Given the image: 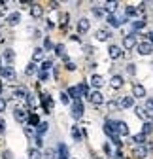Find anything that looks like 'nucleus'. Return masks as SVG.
Wrapping results in <instances>:
<instances>
[{"label": "nucleus", "instance_id": "1", "mask_svg": "<svg viewBox=\"0 0 153 159\" xmlns=\"http://www.w3.org/2000/svg\"><path fill=\"white\" fill-rule=\"evenodd\" d=\"M104 133L111 138V142L116 144L117 148H121L123 146V142H121V136L117 134V131H116V125H113V121H106V125H104Z\"/></svg>", "mask_w": 153, "mask_h": 159}, {"label": "nucleus", "instance_id": "2", "mask_svg": "<svg viewBox=\"0 0 153 159\" xmlns=\"http://www.w3.org/2000/svg\"><path fill=\"white\" fill-rule=\"evenodd\" d=\"M85 108H83V102H81V98H78V101H72V117L74 119H80L83 116Z\"/></svg>", "mask_w": 153, "mask_h": 159}, {"label": "nucleus", "instance_id": "3", "mask_svg": "<svg viewBox=\"0 0 153 159\" xmlns=\"http://www.w3.org/2000/svg\"><path fill=\"white\" fill-rule=\"evenodd\" d=\"M136 46H138V40H136V34L134 32H130V34H127L123 38V48L125 49H134Z\"/></svg>", "mask_w": 153, "mask_h": 159}, {"label": "nucleus", "instance_id": "4", "mask_svg": "<svg viewBox=\"0 0 153 159\" xmlns=\"http://www.w3.org/2000/svg\"><path fill=\"white\" fill-rule=\"evenodd\" d=\"M87 98L91 101V104H94V106H100V104H104V95H102L100 91H97V89H94V91H91Z\"/></svg>", "mask_w": 153, "mask_h": 159}, {"label": "nucleus", "instance_id": "5", "mask_svg": "<svg viewBox=\"0 0 153 159\" xmlns=\"http://www.w3.org/2000/svg\"><path fill=\"white\" fill-rule=\"evenodd\" d=\"M136 49H138L140 55H151L153 53V44L149 42V40H144V42H140L136 46Z\"/></svg>", "mask_w": 153, "mask_h": 159}, {"label": "nucleus", "instance_id": "6", "mask_svg": "<svg viewBox=\"0 0 153 159\" xmlns=\"http://www.w3.org/2000/svg\"><path fill=\"white\" fill-rule=\"evenodd\" d=\"M0 74H2V78H6L8 82H15V78H17L13 66H2L0 68Z\"/></svg>", "mask_w": 153, "mask_h": 159}, {"label": "nucleus", "instance_id": "7", "mask_svg": "<svg viewBox=\"0 0 153 159\" xmlns=\"http://www.w3.org/2000/svg\"><path fill=\"white\" fill-rule=\"evenodd\" d=\"M28 116H30V112H27L25 108H15V110H13V117H15V121H19V123H21V121H27Z\"/></svg>", "mask_w": 153, "mask_h": 159}, {"label": "nucleus", "instance_id": "8", "mask_svg": "<svg viewBox=\"0 0 153 159\" xmlns=\"http://www.w3.org/2000/svg\"><path fill=\"white\" fill-rule=\"evenodd\" d=\"M6 23H8L10 27L19 25V23H21V11H13V13H10V15L6 17Z\"/></svg>", "mask_w": 153, "mask_h": 159}, {"label": "nucleus", "instance_id": "9", "mask_svg": "<svg viewBox=\"0 0 153 159\" xmlns=\"http://www.w3.org/2000/svg\"><path fill=\"white\" fill-rule=\"evenodd\" d=\"M108 55H110V59H121L123 57V49L119 46H116V44H111L108 48Z\"/></svg>", "mask_w": 153, "mask_h": 159}, {"label": "nucleus", "instance_id": "10", "mask_svg": "<svg viewBox=\"0 0 153 159\" xmlns=\"http://www.w3.org/2000/svg\"><path fill=\"white\" fill-rule=\"evenodd\" d=\"M106 21L113 27V29H117V27H121L123 23H125V19H121V17H117L116 13H111V15H106Z\"/></svg>", "mask_w": 153, "mask_h": 159}, {"label": "nucleus", "instance_id": "11", "mask_svg": "<svg viewBox=\"0 0 153 159\" xmlns=\"http://www.w3.org/2000/svg\"><path fill=\"white\" fill-rule=\"evenodd\" d=\"M147 93H146V87L142 85V84H134L132 85V97L134 98H144Z\"/></svg>", "mask_w": 153, "mask_h": 159}, {"label": "nucleus", "instance_id": "12", "mask_svg": "<svg viewBox=\"0 0 153 159\" xmlns=\"http://www.w3.org/2000/svg\"><path fill=\"white\" fill-rule=\"evenodd\" d=\"M113 125H116V131H117V134L119 136H127L130 131H129V125L125 123V121H113Z\"/></svg>", "mask_w": 153, "mask_h": 159}, {"label": "nucleus", "instance_id": "13", "mask_svg": "<svg viewBox=\"0 0 153 159\" xmlns=\"http://www.w3.org/2000/svg\"><path fill=\"white\" fill-rule=\"evenodd\" d=\"M123 84H125L123 76H119V74H113V76H111V82H110L111 89H121V87H123Z\"/></svg>", "mask_w": 153, "mask_h": 159}, {"label": "nucleus", "instance_id": "14", "mask_svg": "<svg viewBox=\"0 0 153 159\" xmlns=\"http://www.w3.org/2000/svg\"><path fill=\"white\" fill-rule=\"evenodd\" d=\"M134 106V97H121V101H119V108H123V110H127V108H132Z\"/></svg>", "mask_w": 153, "mask_h": 159}, {"label": "nucleus", "instance_id": "15", "mask_svg": "<svg viewBox=\"0 0 153 159\" xmlns=\"http://www.w3.org/2000/svg\"><path fill=\"white\" fill-rule=\"evenodd\" d=\"M91 85H93L94 89H100V87L104 85V78H102L100 74H93V76H91Z\"/></svg>", "mask_w": 153, "mask_h": 159}, {"label": "nucleus", "instance_id": "16", "mask_svg": "<svg viewBox=\"0 0 153 159\" xmlns=\"http://www.w3.org/2000/svg\"><path fill=\"white\" fill-rule=\"evenodd\" d=\"M30 15H32V19H40L44 15V8L40 4H32L30 6Z\"/></svg>", "mask_w": 153, "mask_h": 159}, {"label": "nucleus", "instance_id": "17", "mask_svg": "<svg viewBox=\"0 0 153 159\" xmlns=\"http://www.w3.org/2000/svg\"><path fill=\"white\" fill-rule=\"evenodd\" d=\"M89 29H91V23H89V19L81 17L80 21H78V30H80L81 34H85V32H89Z\"/></svg>", "mask_w": 153, "mask_h": 159}, {"label": "nucleus", "instance_id": "18", "mask_svg": "<svg viewBox=\"0 0 153 159\" xmlns=\"http://www.w3.org/2000/svg\"><path fill=\"white\" fill-rule=\"evenodd\" d=\"M94 36H97V40H98V42H106V40H110L111 32H110L108 29H98V30H97V34H94Z\"/></svg>", "mask_w": 153, "mask_h": 159}, {"label": "nucleus", "instance_id": "19", "mask_svg": "<svg viewBox=\"0 0 153 159\" xmlns=\"http://www.w3.org/2000/svg\"><path fill=\"white\" fill-rule=\"evenodd\" d=\"M42 102H44V110H46L47 114H51V110H53V101H51V97H49L47 93L42 95Z\"/></svg>", "mask_w": 153, "mask_h": 159}, {"label": "nucleus", "instance_id": "20", "mask_svg": "<svg viewBox=\"0 0 153 159\" xmlns=\"http://www.w3.org/2000/svg\"><path fill=\"white\" fill-rule=\"evenodd\" d=\"M132 155H134L136 159H144V157L147 155V150H146V146H136L134 150H132Z\"/></svg>", "mask_w": 153, "mask_h": 159}, {"label": "nucleus", "instance_id": "21", "mask_svg": "<svg viewBox=\"0 0 153 159\" xmlns=\"http://www.w3.org/2000/svg\"><path fill=\"white\" fill-rule=\"evenodd\" d=\"M44 55H46L44 48H36V49L32 51V63H38V61H42V59H44Z\"/></svg>", "mask_w": 153, "mask_h": 159}, {"label": "nucleus", "instance_id": "22", "mask_svg": "<svg viewBox=\"0 0 153 159\" xmlns=\"http://www.w3.org/2000/svg\"><path fill=\"white\" fill-rule=\"evenodd\" d=\"M2 59H4L6 63H13V61H15V51H13V49H10V48H8V49H4Z\"/></svg>", "mask_w": 153, "mask_h": 159}, {"label": "nucleus", "instance_id": "23", "mask_svg": "<svg viewBox=\"0 0 153 159\" xmlns=\"http://www.w3.org/2000/svg\"><path fill=\"white\" fill-rule=\"evenodd\" d=\"M13 97H15V98H27V97H28V91H27L25 87H15V89H13Z\"/></svg>", "mask_w": 153, "mask_h": 159}, {"label": "nucleus", "instance_id": "24", "mask_svg": "<svg viewBox=\"0 0 153 159\" xmlns=\"http://www.w3.org/2000/svg\"><path fill=\"white\" fill-rule=\"evenodd\" d=\"M27 155H28V159H42V157H44L42 152L38 150V148H30V150L27 152Z\"/></svg>", "mask_w": 153, "mask_h": 159}, {"label": "nucleus", "instance_id": "25", "mask_svg": "<svg viewBox=\"0 0 153 159\" xmlns=\"http://www.w3.org/2000/svg\"><path fill=\"white\" fill-rule=\"evenodd\" d=\"M55 53L59 55V57H63V59H64V63L68 61V57H66V49H64V46H63V44H57V46H55Z\"/></svg>", "mask_w": 153, "mask_h": 159}, {"label": "nucleus", "instance_id": "26", "mask_svg": "<svg viewBox=\"0 0 153 159\" xmlns=\"http://www.w3.org/2000/svg\"><path fill=\"white\" fill-rule=\"evenodd\" d=\"M38 72H40V70H38L36 63H28L27 68H25V74H27V76H34V74H38Z\"/></svg>", "mask_w": 153, "mask_h": 159}, {"label": "nucleus", "instance_id": "27", "mask_svg": "<svg viewBox=\"0 0 153 159\" xmlns=\"http://www.w3.org/2000/svg\"><path fill=\"white\" fill-rule=\"evenodd\" d=\"M40 123H42V121H40V117H38V114H30V116H28V125H30V127L36 129Z\"/></svg>", "mask_w": 153, "mask_h": 159}, {"label": "nucleus", "instance_id": "28", "mask_svg": "<svg viewBox=\"0 0 153 159\" xmlns=\"http://www.w3.org/2000/svg\"><path fill=\"white\" fill-rule=\"evenodd\" d=\"M57 152H59V159H68V148L64 144H59V148H57Z\"/></svg>", "mask_w": 153, "mask_h": 159}, {"label": "nucleus", "instance_id": "29", "mask_svg": "<svg viewBox=\"0 0 153 159\" xmlns=\"http://www.w3.org/2000/svg\"><path fill=\"white\" fill-rule=\"evenodd\" d=\"M117 6H119L117 2H106V6H104V10H106V13H108V15H111L113 11H116V10H117Z\"/></svg>", "mask_w": 153, "mask_h": 159}, {"label": "nucleus", "instance_id": "30", "mask_svg": "<svg viewBox=\"0 0 153 159\" xmlns=\"http://www.w3.org/2000/svg\"><path fill=\"white\" fill-rule=\"evenodd\" d=\"M66 93L70 95V98H74V101H78V98L81 97V95H80V89H78V87H68V91H66Z\"/></svg>", "mask_w": 153, "mask_h": 159}, {"label": "nucleus", "instance_id": "31", "mask_svg": "<svg viewBox=\"0 0 153 159\" xmlns=\"http://www.w3.org/2000/svg\"><path fill=\"white\" fill-rule=\"evenodd\" d=\"M125 15H127V17H136V15H138V8L127 6V8H125Z\"/></svg>", "mask_w": 153, "mask_h": 159}, {"label": "nucleus", "instance_id": "32", "mask_svg": "<svg viewBox=\"0 0 153 159\" xmlns=\"http://www.w3.org/2000/svg\"><path fill=\"white\" fill-rule=\"evenodd\" d=\"M132 142H136L138 146H142V144L146 142V134H144V133H138V134H134V136H132Z\"/></svg>", "mask_w": 153, "mask_h": 159}, {"label": "nucleus", "instance_id": "33", "mask_svg": "<svg viewBox=\"0 0 153 159\" xmlns=\"http://www.w3.org/2000/svg\"><path fill=\"white\" fill-rule=\"evenodd\" d=\"M47 127H49V125H47L46 121H42L40 125H38V127H36V136H42V134H44V133L47 131Z\"/></svg>", "mask_w": 153, "mask_h": 159}, {"label": "nucleus", "instance_id": "34", "mask_svg": "<svg viewBox=\"0 0 153 159\" xmlns=\"http://www.w3.org/2000/svg\"><path fill=\"white\" fill-rule=\"evenodd\" d=\"M72 136H74V140H76V142H80V140H81V133H80V127H78V125H74V127H72Z\"/></svg>", "mask_w": 153, "mask_h": 159}, {"label": "nucleus", "instance_id": "35", "mask_svg": "<svg viewBox=\"0 0 153 159\" xmlns=\"http://www.w3.org/2000/svg\"><path fill=\"white\" fill-rule=\"evenodd\" d=\"M136 116H138V117H142V119H146V121H147V116H149V112H147L146 108L138 106V108H136Z\"/></svg>", "mask_w": 153, "mask_h": 159}, {"label": "nucleus", "instance_id": "36", "mask_svg": "<svg viewBox=\"0 0 153 159\" xmlns=\"http://www.w3.org/2000/svg\"><path fill=\"white\" fill-rule=\"evenodd\" d=\"M78 89H80V95H83V97H89V93H91L87 84H80V85H78Z\"/></svg>", "mask_w": 153, "mask_h": 159}, {"label": "nucleus", "instance_id": "37", "mask_svg": "<svg viewBox=\"0 0 153 159\" xmlns=\"http://www.w3.org/2000/svg\"><path fill=\"white\" fill-rule=\"evenodd\" d=\"M23 131H25V134H27L28 138H36V129H34V127H30V125H27V127H25Z\"/></svg>", "mask_w": 153, "mask_h": 159}, {"label": "nucleus", "instance_id": "38", "mask_svg": "<svg viewBox=\"0 0 153 159\" xmlns=\"http://www.w3.org/2000/svg\"><path fill=\"white\" fill-rule=\"evenodd\" d=\"M142 133H144V134L153 133V123H151V121H146V123H144V127H142Z\"/></svg>", "mask_w": 153, "mask_h": 159}, {"label": "nucleus", "instance_id": "39", "mask_svg": "<svg viewBox=\"0 0 153 159\" xmlns=\"http://www.w3.org/2000/svg\"><path fill=\"white\" fill-rule=\"evenodd\" d=\"M61 102H63V104H70V102H72V98H70V95H68L66 91L61 93Z\"/></svg>", "mask_w": 153, "mask_h": 159}, {"label": "nucleus", "instance_id": "40", "mask_svg": "<svg viewBox=\"0 0 153 159\" xmlns=\"http://www.w3.org/2000/svg\"><path fill=\"white\" fill-rule=\"evenodd\" d=\"M51 68H53V61H44L42 66H40L42 72H47V70H51Z\"/></svg>", "mask_w": 153, "mask_h": 159}, {"label": "nucleus", "instance_id": "41", "mask_svg": "<svg viewBox=\"0 0 153 159\" xmlns=\"http://www.w3.org/2000/svg\"><path fill=\"white\" fill-rule=\"evenodd\" d=\"M146 27V21H132V30H142Z\"/></svg>", "mask_w": 153, "mask_h": 159}, {"label": "nucleus", "instance_id": "42", "mask_svg": "<svg viewBox=\"0 0 153 159\" xmlns=\"http://www.w3.org/2000/svg\"><path fill=\"white\" fill-rule=\"evenodd\" d=\"M93 15H97V17H104V15H106V10H104V8H93Z\"/></svg>", "mask_w": 153, "mask_h": 159}, {"label": "nucleus", "instance_id": "43", "mask_svg": "<svg viewBox=\"0 0 153 159\" xmlns=\"http://www.w3.org/2000/svg\"><path fill=\"white\" fill-rule=\"evenodd\" d=\"M6 108H8V101H6L4 97H0V114L6 112Z\"/></svg>", "mask_w": 153, "mask_h": 159}, {"label": "nucleus", "instance_id": "44", "mask_svg": "<svg viewBox=\"0 0 153 159\" xmlns=\"http://www.w3.org/2000/svg\"><path fill=\"white\" fill-rule=\"evenodd\" d=\"M146 110H147L149 114H153V97L146 101Z\"/></svg>", "mask_w": 153, "mask_h": 159}, {"label": "nucleus", "instance_id": "45", "mask_svg": "<svg viewBox=\"0 0 153 159\" xmlns=\"http://www.w3.org/2000/svg\"><path fill=\"white\" fill-rule=\"evenodd\" d=\"M127 72H129L130 76H134V74H136V65H132V63L127 65Z\"/></svg>", "mask_w": 153, "mask_h": 159}, {"label": "nucleus", "instance_id": "46", "mask_svg": "<svg viewBox=\"0 0 153 159\" xmlns=\"http://www.w3.org/2000/svg\"><path fill=\"white\" fill-rule=\"evenodd\" d=\"M27 102H28V106H32V108L36 106V98H34V95H30V93H28V97H27Z\"/></svg>", "mask_w": 153, "mask_h": 159}, {"label": "nucleus", "instance_id": "47", "mask_svg": "<svg viewBox=\"0 0 153 159\" xmlns=\"http://www.w3.org/2000/svg\"><path fill=\"white\" fill-rule=\"evenodd\" d=\"M6 119H2V117H0V134H2V133H6Z\"/></svg>", "mask_w": 153, "mask_h": 159}, {"label": "nucleus", "instance_id": "48", "mask_svg": "<svg viewBox=\"0 0 153 159\" xmlns=\"http://www.w3.org/2000/svg\"><path fill=\"white\" fill-rule=\"evenodd\" d=\"M38 78H40L42 82H47V78H49V74H47V72H42V70H40V72H38Z\"/></svg>", "mask_w": 153, "mask_h": 159}, {"label": "nucleus", "instance_id": "49", "mask_svg": "<svg viewBox=\"0 0 153 159\" xmlns=\"http://www.w3.org/2000/svg\"><path fill=\"white\" fill-rule=\"evenodd\" d=\"M2 159H13V153H11L10 150H4V152H2Z\"/></svg>", "mask_w": 153, "mask_h": 159}, {"label": "nucleus", "instance_id": "50", "mask_svg": "<svg viewBox=\"0 0 153 159\" xmlns=\"http://www.w3.org/2000/svg\"><path fill=\"white\" fill-rule=\"evenodd\" d=\"M34 142H36V148H38V150H40V148L44 146V140H42V136H36V138H34Z\"/></svg>", "mask_w": 153, "mask_h": 159}, {"label": "nucleus", "instance_id": "51", "mask_svg": "<svg viewBox=\"0 0 153 159\" xmlns=\"http://www.w3.org/2000/svg\"><path fill=\"white\" fill-rule=\"evenodd\" d=\"M64 66H66V70H76V63H72V61H66Z\"/></svg>", "mask_w": 153, "mask_h": 159}, {"label": "nucleus", "instance_id": "52", "mask_svg": "<svg viewBox=\"0 0 153 159\" xmlns=\"http://www.w3.org/2000/svg\"><path fill=\"white\" fill-rule=\"evenodd\" d=\"M51 48H53L51 40H49V38H46V42H44V51H46V49H51Z\"/></svg>", "mask_w": 153, "mask_h": 159}, {"label": "nucleus", "instance_id": "53", "mask_svg": "<svg viewBox=\"0 0 153 159\" xmlns=\"http://www.w3.org/2000/svg\"><path fill=\"white\" fill-rule=\"evenodd\" d=\"M55 155H57V153H55L53 150H49V152H46V159H55Z\"/></svg>", "mask_w": 153, "mask_h": 159}, {"label": "nucleus", "instance_id": "54", "mask_svg": "<svg viewBox=\"0 0 153 159\" xmlns=\"http://www.w3.org/2000/svg\"><path fill=\"white\" fill-rule=\"evenodd\" d=\"M113 157H116V159H125V155H123V152H121V150H117L116 153H113Z\"/></svg>", "mask_w": 153, "mask_h": 159}, {"label": "nucleus", "instance_id": "55", "mask_svg": "<svg viewBox=\"0 0 153 159\" xmlns=\"http://www.w3.org/2000/svg\"><path fill=\"white\" fill-rule=\"evenodd\" d=\"M146 11V4H138V13H144Z\"/></svg>", "mask_w": 153, "mask_h": 159}, {"label": "nucleus", "instance_id": "56", "mask_svg": "<svg viewBox=\"0 0 153 159\" xmlns=\"http://www.w3.org/2000/svg\"><path fill=\"white\" fill-rule=\"evenodd\" d=\"M104 152H106V153H108V155H110V153H111V150H110V144H104Z\"/></svg>", "mask_w": 153, "mask_h": 159}, {"label": "nucleus", "instance_id": "57", "mask_svg": "<svg viewBox=\"0 0 153 159\" xmlns=\"http://www.w3.org/2000/svg\"><path fill=\"white\" fill-rule=\"evenodd\" d=\"M49 6H51V8H53V10H57V8H59V2H51V4H49Z\"/></svg>", "mask_w": 153, "mask_h": 159}, {"label": "nucleus", "instance_id": "58", "mask_svg": "<svg viewBox=\"0 0 153 159\" xmlns=\"http://www.w3.org/2000/svg\"><path fill=\"white\" fill-rule=\"evenodd\" d=\"M149 42H151V44H153V30H151V32H149Z\"/></svg>", "mask_w": 153, "mask_h": 159}, {"label": "nucleus", "instance_id": "59", "mask_svg": "<svg viewBox=\"0 0 153 159\" xmlns=\"http://www.w3.org/2000/svg\"><path fill=\"white\" fill-rule=\"evenodd\" d=\"M0 97H2V82H0Z\"/></svg>", "mask_w": 153, "mask_h": 159}]
</instances>
